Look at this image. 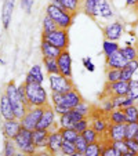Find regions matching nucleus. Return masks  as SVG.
I'll return each mask as SVG.
<instances>
[{
	"label": "nucleus",
	"mask_w": 138,
	"mask_h": 156,
	"mask_svg": "<svg viewBox=\"0 0 138 156\" xmlns=\"http://www.w3.org/2000/svg\"><path fill=\"white\" fill-rule=\"evenodd\" d=\"M4 94L9 97L10 102H11L12 109H14L15 119H18V120H22V118L27 115L29 106H28L27 104L22 101V98H21V95H19V91H18V86L15 84L14 80H11V82H9L6 84V88H4Z\"/></svg>",
	"instance_id": "1"
},
{
	"label": "nucleus",
	"mask_w": 138,
	"mask_h": 156,
	"mask_svg": "<svg viewBox=\"0 0 138 156\" xmlns=\"http://www.w3.org/2000/svg\"><path fill=\"white\" fill-rule=\"evenodd\" d=\"M25 93H27V100L28 106H44L48 104L47 93L44 90V87L40 83H30L27 84L25 83Z\"/></svg>",
	"instance_id": "2"
},
{
	"label": "nucleus",
	"mask_w": 138,
	"mask_h": 156,
	"mask_svg": "<svg viewBox=\"0 0 138 156\" xmlns=\"http://www.w3.org/2000/svg\"><path fill=\"white\" fill-rule=\"evenodd\" d=\"M46 14L50 18H53V21L58 25L59 29H69L73 24V20L76 15L71 14L66 10H62L59 7H57L55 4L48 3L47 7H46Z\"/></svg>",
	"instance_id": "3"
},
{
	"label": "nucleus",
	"mask_w": 138,
	"mask_h": 156,
	"mask_svg": "<svg viewBox=\"0 0 138 156\" xmlns=\"http://www.w3.org/2000/svg\"><path fill=\"white\" fill-rule=\"evenodd\" d=\"M14 142H15V145H17L18 151L27 153L28 156L37 152V148L35 147L33 140H32V130H28V129L22 127L21 131L17 134V137L14 138Z\"/></svg>",
	"instance_id": "4"
},
{
	"label": "nucleus",
	"mask_w": 138,
	"mask_h": 156,
	"mask_svg": "<svg viewBox=\"0 0 138 156\" xmlns=\"http://www.w3.org/2000/svg\"><path fill=\"white\" fill-rule=\"evenodd\" d=\"M48 83H50V88L53 93L66 94L68 91L75 88V83L72 80V77H65L61 73L48 75Z\"/></svg>",
	"instance_id": "5"
},
{
	"label": "nucleus",
	"mask_w": 138,
	"mask_h": 156,
	"mask_svg": "<svg viewBox=\"0 0 138 156\" xmlns=\"http://www.w3.org/2000/svg\"><path fill=\"white\" fill-rule=\"evenodd\" d=\"M41 40L48 41L50 44L58 47L59 50H68L69 33H68V29H57L50 33H41Z\"/></svg>",
	"instance_id": "6"
},
{
	"label": "nucleus",
	"mask_w": 138,
	"mask_h": 156,
	"mask_svg": "<svg viewBox=\"0 0 138 156\" xmlns=\"http://www.w3.org/2000/svg\"><path fill=\"white\" fill-rule=\"evenodd\" d=\"M55 111H54V106L47 104L44 105V111H43V115L40 118V122H39L37 130H48V131H55V130L59 129V126L55 123Z\"/></svg>",
	"instance_id": "7"
},
{
	"label": "nucleus",
	"mask_w": 138,
	"mask_h": 156,
	"mask_svg": "<svg viewBox=\"0 0 138 156\" xmlns=\"http://www.w3.org/2000/svg\"><path fill=\"white\" fill-rule=\"evenodd\" d=\"M130 83L124 80H118L115 83H105L101 97H123L129 94Z\"/></svg>",
	"instance_id": "8"
},
{
	"label": "nucleus",
	"mask_w": 138,
	"mask_h": 156,
	"mask_svg": "<svg viewBox=\"0 0 138 156\" xmlns=\"http://www.w3.org/2000/svg\"><path fill=\"white\" fill-rule=\"evenodd\" d=\"M43 111H44V106H32V108H29L27 115L21 120L22 127L28 130H32V131L36 130L39 122H40L41 115H43Z\"/></svg>",
	"instance_id": "9"
},
{
	"label": "nucleus",
	"mask_w": 138,
	"mask_h": 156,
	"mask_svg": "<svg viewBox=\"0 0 138 156\" xmlns=\"http://www.w3.org/2000/svg\"><path fill=\"white\" fill-rule=\"evenodd\" d=\"M101 138L109 140V141H123L126 140V124H112L109 123V127Z\"/></svg>",
	"instance_id": "10"
},
{
	"label": "nucleus",
	"mask_w": 138,
	"mask_h": 156,
	"mask_svg": "<svg viewBox=\"0 0 138 156\" xmlns=\"http://www.w3.org/2000/svg\"><path fill=\"white\" fill-rule=\"evenodd\" d=\"M123 30H124L123 24L119 22V21H115V22H111V24H108L106 27H104L102 33L106 40L118 41L119 39L122 37V35H123Z\"/></svg>",
	"instance_id": "11"
},
{
	"label": "nucleus",
	"mask_w": 138,
	"mask_h": 156,
	"mask_svg": "<svg viewBox=\"0 0 138 156\" xmlns=\"http://www.w3.org/2000/svg\"><path fill=\"white\" fill-rule=\"evenodd\" d=\"M58 62V71L62 76L72 77V57L68 50H62L59 57L57 58Z\"/></svg>",
	"instance_id": "12"
},
{
	"label": "nucleus",
	"mask_w": 138,
	"mask_h": 156,
	"mask_svg": "<svg viewBox=\"0 0 138 156\" xmlns=\"http://www.w3.org/2000/svg\"><path fill=\"white\" fill-rule=\"evenodd\" d=\"M21 129H22V124H21V120H18V119L4 120L2 123V133H3L4 138L14 140L18 133L21 131Z\"/></svg>",
	"instance_id": "13"
},
{
	"label": "nucleus",
	"mask_w": 138,
	"mask_h": 156,
	"mask_svg": "<svg viewBox=\"0 0 138 156\" xmlns=\"http://www.w3.org/2000/svg\"><path fill=\"white\" fill-rule=\"evenodd\" d=\"M83 118H84V116H83L82 113L77 112L76 109H71L68 113L59 116L58 126H59V129H73L75 123H76L77 120H80V119H83Z\"/></svg>",
	"instance_id": "14"
},
{
	"label": "nucleus",
	"mask_w": 138,
	"mask_h": 156,
	"mask_svg": "<svg viewBox=\"0 0 138 156\" xmlns=\"http://www.w3.org/2000/svg\"><path fill=\"white\" fill-rule=\"evenodd\" d=\"M62 142H64V138H62L59 130L51 131L50 136H48V144H47V148H46V149H47L48 152H51L53 155L58 156L59 152H61Z\"/></svg>",
	"instance_id": "15"
},
{
	"label": "nucleus",
	"mask_w": 138,
	"mask_h": 156,
	"mask_svg": "<svg viewBox=\"0 0 138 156\" xmlns=\"http://www.w3.org/2000/svg\"><path fill=\"white\" fill-rule=\"evenodd\" d=\"M48 136H50V131L48 130H33L32 131V140L35 147L37 148V151H43L47 148L48 144Z\"/></svg>",
	"instance_id": "16"
},
{
	"label": "nucleus",
	"mask_w": 138,
	"mask_h": 156,
	"mask_svg": "<svg viewBox=\"0 0 138 156\" xmlns=\"http://www.w3.org/2000/svg\"><path fill=\"white\" fill-rule=\"evenodd\" d=\"M105 58H106V69L111 68V69H120L122 71L129 62L126 59V57L120 53V50L109 57H105Z\"/></svg>",
	"instance_id": "17"
},
{
	"label": "nucleus",
	"mask_w": 138,
	"mask_h": 156,
	"mask_svg": "<svg viewBox=\"0 0 138 156\" xmlns=\"http://www.w3.org/2000/svg\"><path fill=\"white\" fill-rule=\"evenodd\" d=\"M83 101V97L79 91H77V88H73L71 91H68L66 94H64V102L61 105L66 106L69 109H75L80 102Z\"/></svg>",
	"instance_id": "18"
},
{
	"label": "nucleus",
	"mask_w": 138,
	"mask_h": 156,
	"mask_svg": "<svg viewBox=\"0 0 138 156\" xmlns=\"http://www.w3.org/2000/svg\"><path fill=\"white\" fill-rule=\"evenodd\" d=\"M0 115L4 120H12L15 119V115H14V109H12V105L10 102L9 97L6 94H2L0 97Z\"/></svg>",
	"instance_id": "19"
},
{
	"label": "nucleus",
	"mask_w": 138,
	"mask_h": 156,
	"mask_svg": "<svg viewBox=\"0 0 138 156\" xmlns=\"http://www.w3.org/2000/svg\"><path fill=\"white\" fill-rule=\"evenodd\" d=\"M14 2H9V0H4L3 7H2V24H3L4 29H9L10 22H11L12 18V11H14Z\"/></svg>",
	"instance_id": "20"
},
{
	"label": "nucleus",
	"mask_w": 138,
	"mask_h": 156,
	"mask_svg": "<svg viewBox=\"0 0 138 156\" xmlns=\"http://www.w3.org/2000/svg\"><path fill=\"white\" fill-rule=\"evenodd\" d=\"M138 71V59H133V61H129L127 65L120 71V80H124V82H130V80L134 79V73Z\"/></svg>",
	"instance_id": "21"
},
{
	"label": "nucleus",
	"mask_w": 138,
	"mask_h": 156,
	"mask_svg": "<svg viewBox=\"0 0 138 156\" xmlns=\"http://www.w3.org/2000/svg\"><path fill=\"white\" fill-rule=\"evenodd\" d=\"M40 50H41V55H43L44 58H58L61 51H62V50H59L58 47L50 44L46 40H41Z\"/></svg>",
	"instance_id": "22"
},
{
	"label": "nucleus",
	"mask_w": 138,
	"mask_h": 156,
	"mask_svg": "<svg viewBox=\"0 0 138 156\" xmlns=\"http://www.w3.org/2000/svg\"><path fill=\"white\" fill-rule=\"evenodd\" d=\"M97 14L98 17H102L105 20H109L115 15L111 4L108 3V0H97Z\"/></svg>",
	"instance_id": "23"
},
{
	"label": "nucleus",
	"mask_w": 138,
	"mask_h": 156,
	"mask_svg": "<svg viewBox=\"0 0 138 156\" xmlns=\"http://www.w3.org/2000/svg\"><path fill=\"white\" fill-rule=\"evenodd\" d=\"M108 120H109V123H112V124H126L127 119H126L124 109H122V108L113 109L108 115Z\"/></svg>",
	"instance_id": "24"
},
{
	"label": "nucleus",
	"mask_w": 138,
	"mask_h": 156,
	"mask_svg": "<svg viewBox=\"0 0 138 156\" xmlns=\"http://www.w3.org/2000/svg\"><path fill=\"white\" fill-rule=\"evenodd\" d=\"M82 11H84V14L90 18H97V0H83Z\"/></svg>",
	"instance_id": "25"
},
{
	"label": "nucleus",
	"mask_w": 138,
	"mask_h": 156,
	"mask_svg": "<svg viewBox=\"0 0 138 156\" xmlns=\"http://www.w3.org/2000/svg\"><path fill=\"white\" fill-rule=\"evenodd\" d=\"M61 3L64 7L73 15H77V12L82 11V4L83 0H61Z\"/></svg>",
	"instance_id": "26"
},
{
	"label": "nucleus",
	"mask_w": 138,
	"mask_h": 156,
	"mask_svg": "<svg viewBox=\"0 0 138 156\" xmlns=\"http://www.w3.org/2000/svg\"><path fill=\"white\" fill-rule=\"evenodd\" d=\"M102 151H104V142L100 140L98 142L88 144L87 149H86V152L83 155L84 156H101L102 155Z\"/></svg>",
	"instance_id": "27"
},
{
	"label": "nucleus",
	"mask_w": 138,
	"mask_h": 156,
	"mask_svg": "<svg viewBox=\"0 0 138 156\" xmlns=\"http://www.w3.org/2000/svg\"><path fill=\"white\" fill-rule=\"evenodd\" d=\"M120 50V46H119L118 41H112V40H104L102 43V53L105 57H109L112 55V54L118 53V51Z\"/></svg>",
	"instance_id": "28"
},
{
	"label": "nucleus",
	"mask_w": 138,
	"mask_h": 156,
	"mask_svg": "<svg viewBox=\"0 0 138 156\" xmlns=\"http://www.w3.org/2000/svg\"><path fill=\"white\" fill-rule=\"evenodd\" d=\"M120 53L126 57L127 61L138 59V47H137V46L127 44V46H124V47H120Z\"/></svg>",
	"instance_id": "29"
},
{
	"label": "nucleus",
	"mask_w": 138,
	"mask_h": 156,
	"mask_svg": "<svg viewBox=\"0 0 138 156\" xmlns=\"http://www.w3.org/2000/svg\"><path fill=\"white\" fill-rule=\"evenodd\" d=\"M101 141L104 142V151H102V155L101 156H122L123 153L119 152L116 148L112 145V141L105 138H101Z\"/></svg>",
	"instance_id": "30"
},
{
	"label": "nucleus",
	"mask_w": 138,
	"mask_h": 156,
	"mask_svg": "<svg viewBox=\"0 0 138 156\" xmlns=\"http://www.w3.org/2000/svg\"><path fill=\"white\" fill-rule=\"evenodd\" d=\"M43 64H44V68H46V72H47L48 75L59 73L57 58H44L43 57Z\"/></svg>",
	"instance_id": "31"
},
{
	"label": "nucleus",
	"mask_w": 138,
	"mask_h": 156,
	"mask_svg": "<svg viewBox=\"0 0 138 156\" xmlns=\"http://www.w3.org/2000/svg\"><path fill=\"white\" fill-rule=\"evenodd\" d=\"M124 113H126V119L127 123H138V105L129 106V108H124Z\"/></svg>",
	"instance_id": "32"
},
{
	"label": "nucleus",
	"mask_w": 138,
	"mask_h": 156,
	"mask_svg": "<svg viewBox=\"0 0 138 156\" xmlns=\"http://www.w3.org/2000/svg\"><path fill=\"white\" fill-rule=\"evenodd\" d=\"M18 152V148L15 145L14 140L10 138H4V144H3V156H12L14 153Z\"/></svg>",
	"instance_id": "33"
},
{
	"label": "nucleus",
	"mask_w": 138,
	"mask_h": 156,
	"mask_svg": "<svg viewBox=\"0 0 138 156\" xmlns=\"http://www.w3.org/2000/svg\"><path fill=\"white\" fill-rule=\"evenodd\" d=\"M82 136L84 137V140L88 142V144H93V142H98L101 140V136L95 131L93 127H88L84 133H82Z\"/></svg>",
	"instance_id": "34"
},
{
	"label": "nucleus",
	"mask_w": 138,
	"mask_h": 156,
	"mask_svg": "<svg viewBox=\"0 0 138 156\" xmlns=\"http://www.w3.org/2000/svg\"><path fill=\"white\" fill-rule=\"evenodd\" d=\"M28 73L33 77L35 83H40V84H41V83L44 82V75H43V71H41L40 65H33L32 68L29 69V72H28Z\"/></svg>",
	"instance_id": "35"
},
{
	"label": "nucleus",
	"mask_w": 138,
	"mask_h": 156,
	"mask_svg": "<svg viewBox=\"0 0 138 156\" xmlns=\"http://www.w3.org/2000/svg\"><path fill=\"white\" fill-rule=\"evenodd\" d=\"M75 152H76V145H75V142L64 140L59 155H62V156H71V155H73ZM59 155H58V156H59Z\"/></svg>",
	"instance_id": "36"
},
{
	"label": "nucleus",
	"mask_w": 138,
	"mask_h": 156,
	"mask_svg": "<svg viewBox=\"0 0 138 156\" xmlns=\"http://www.w3.org/2000/svg\"><path fill=\"white\" fill-rule=\"evenodd\" d=\"M57 29H59V28L53 21V18H50L47 14L44 15V18H43V33H50V32H54V30H57Z\"/></svg>",
	"instance_id": "37"
},
{
	"label": "nucleus",
	"mask_w": 138,
	"mask_h": 156,
	"mask_svg": "<svg viewBox=\"0 0 138 156\" xmlns=\"http://www.w3.org/2000/svg\"><path fill=\"white\" fill-rule=\"evenodd\" d=\"M58 130H59V133H61L62 138L66 140V141L75 142L77 137L80 136V134H79V133H77L75 129H58Z\"/></svg>",
	"instance_id": "38"
},
{
	"label": "nucleus",
	"mask_w": 138,
	"mask_h": 156,
	"mask_svg": "<svg viewBox=\"0 0 138 156\" xmlns=\"http://www.w3.org/2000/svg\"><path fill=\"white\" fill-rule=\"evenodd\" d=\"M75 109H76V111H77L79 113H82V115L84 116V118H88V116L91 115V112H93V106H91L90 104L86 102L84 100H83L82 102H80Z\"/></svg>",
	"instance_id": "39"
},
{
	"label": "nucleus",
	"mask_w": 138,
	"mask_h": 156,
	"mask_svg": "<svg viewBox=\"0 0 138 156\" xmlns=\"http://www.w3.org/2000/svg\"><path fill=\"white\" fill-rule=\"evenodd\" d=\"M88 127H90V119H88V118H83V119H80V120H77L76 123H75L73 129L76 130L79 134H82V133H84Z\"/></svg>",
	"instance_id": "40"
},
{
	"label": "nucleus",
	"mask_w": 138,
	"mask_h": 156,
	"mask_svg": "<svg viewBox=\"0 0 138 156\" xmlns=\"http://www.w3.org/2000/svg\"><path fill=\"white\" fill-rule=\"evenodd\" d=\"M138 134V123H126V140H134Z\"/></svg>",
	"instance_id": "41"
},
{
	"label": "nucleus",
	"mask_w": 138,
	"mask_h": 156,
	"mask_svg": "<svg viewBox=\"0 0 138 156\" xmlns=\"http://www.w3.org/2000/svg\"><path fill=\"white\" fill-rule=\"evenodd\" d=\"M129 83H130V88H129L127 97L134 100V101H138V80L133 79V80H130Z\"/></svg>",
	"instance_id": "42"
},
{
	"label": "nucleus",
	"mask_w": 138,
	"mask_h": 156,
	"mask_svg": "<svg viewBox=\"0 0 138 156\" xmlns=\"http://www.w3.org/2000/svg\"><path fill=\"white\" fill-rule=\"evenodd\" d=\"M120 80V69H106V82L108 83H115Z\"/></svg>",
	"instance_id": "43"
},
{
	"label": "nucleus",
	"mask_w": 138,
	"mask_h": 156,
	"mask_svg": "<svg viewBox=\"0 0 138 156\" xmlns=\"http://www.w3.org/2000/svg\"><path fill=\"white\" fill-rule=\"evenodd\" d=\"M75 145H76V152H79V153H84L86 152V149H87V147H88V142L84 140V137L80 134L79 137L76 138V141H75Z\"/></svg>",
	"instance_id": "44"
},
{
	"label": "nucleus",
	"mask_w": 138,
	"mask_h": 156,
	"mask_svg": "<svg viewBox=\"0 0 138 156\" xmlns=\"http://www.w3.org/2000/svg\"><path fill=\"white\" fill-rule=\"evenodd\" d=\"M33 3H35V0H21V9L27 11V14H30L33 9Z\"/></svg>",
	"instance_id": "45"
},
{
	"label": "nucleus",
	"mask_w": 138,
	"mask_h": 156,
	"mask_svg": "<svg viewBox=\"0 0 138 156\" xmlns=\"http://www.w3.org/2000/svg\"><path fill=\"white\" fill-rule=\"evenodd\" d=\"M112 145H113V147L116 148L119 152H122V153H126L127 151H129L127 144H126V140H123V141H113V142H112Z\"/></svg>",
	"instance_id": "46"
},
{
	"label": "nucleus",
	"mask_w": 138,
	"mask_h": 156,
	"mask_svg": "<svg viewBox=\"0 0 138 156\" xmlns=\"http://www.w3.org/2000/svg\"><path fill=\"white\" fill-rule=\"evenodd\" d=\"M62 102H64V94L51 91V104L53 105H61Z\"/></svg>",
	"instance_id": "47"
},
{
	"label": "nucleus",
	"mask_w": 138,
	"mask_h": 156,
	"mask_svg": "<svg viewBox=\"0 0 138 156\" xmlns=\"http://www.w3.org/2000/svg\"><path fill=\"white\" fill-rule=\"evenodd\" d=\"M53 106H54V111H55V113L58 116H62L71 111L69 108H66V106H64V105H53Z\"/></svg>",
	"instance_id": "48"
},
{
	"label": "nucleus",
	"mask_w": 138,
	"mask_h": 156,
	"mask_svg": "<svg viewBox=\"0 0 138 156\" xmlns=\"http://www.w3.org/2000/svg\"><path fill=\"white\" fill-rule=\"evenodd\" d=\"M126 144H127L129 151H131V152H134L138 155V144L135 142V140H126Z\"/></svg>",
	"instance_id": "49"
},
{
	"label": "nucleus",
	"mask_w": 138,
	"mask_h": 156,
	"mask_svg": "<svg viewBox=\"0 0 138 156\" xmlns=\"http://www.w3.org/2000/svg\"><path fill=\"white\" fill-rule=\"evenodd\" d=\"M83 65H84V68L87 69L88 72H94L95 66H94V64H93V61H91V58H83Z\"/></svg>",
	"instance_id": "50"
},
{
	"label": "nucleus",
	"mask_w": 138,
	"mask_h": 156,
	"mask_svg": "<svg viewBox=\"0 0 138 156\" xmlns=\"http://www.w3.org/2000/svg\"><path fill=\"white\" fill-rule=\"evenodd\" d=\"M126 6L130 7V9H137L138 0H126Z\"/></svg>",
	"instance_id": "51"
},
{
	"label": "nucleus",
	"mask_w": 138,
	"mask_h": 156,
	"mask_svg": "<svg viewBox=\"0 0 138 156\" xmlns=\"http://www.w3.org/2000/svg\"><path fill=\"white\" fill-rule=\"evenodd\" d=\"M39 153H40V156H55V155H53L51 152H48L47 149H43V151H37Z\"/></svg>",
	"instance_id": "52"
},
{
	"label": "nucleus",
	"mask_w": 138,
	"mask_h": 156,
	"mask_svg": "<svg viewBox=\"0 0 138 156\" xmlns=\"http://www.w3.org/2000/svg\"><path fill=\"white\" fill-rule=\"evenodd\" d=\"M122 156H138L137 153H134V152H131V151H127L126 153H123Z\"/></svg>",
	"instance_id": "53"
},
{
	"label": "nucleus",
	"mask_w": 138,
	"mask_h": 156,
	"mask_svg": "<svg viewBox=\"0 0 138 156\" xmlns=\"http://www.w3.org/2000/svg\"><path fill=\"white\" fill-rule=\"evenodd\" d=\"M12 156H28V155H27V153H24V152H21V151H18V152L14 153Z\"/></svg>",
	"instance_id": "54"
},
{
	"label": "nucleus",
	"mask_w": 138,
	"mask_h": 156,
	"mask_svg": "<svg viewBox=\"0 0 138 156\" xmlns=\"http://www.w3.org/2000/svg\"><path fill=\"white\" fill-rule=\"evenodd\" d=\"M71 156H84V155H83V153H79V152H75L73 155H71Z\"/></svg>",
	"instance_id": "55"
},
{
	"label": "nucleus",
	"mask_w": 138,
	"mask_h": 156,
	"mask_svg": "<svg viewBox=\"0 0 138 156\" xmlns=\"http://www.w3.org/2000/svg\"><path fill=\"white\" fill-rule=\"evenodd\" d=\"M29 156H40V153L36 152V153H33V155H29Z\"/></svg>",
	"instance_id": "56"
},
{
	"label": "nucleus",
	"mask_w": 138,
	"mask_h": 156,
	"mask_svg": "<svg viewBox=\"0 0 138 156\" xmlns=\"http://www.w3.org/2000/svg\"><path fill=\"white\" fill-rule=\"evenodd\" d=\"M134 140H135V142H137V144H138V134H137V136L134 137Z\"/></svg>",
	"instance_id": "57"
},
{
	"label": "nucleus",
	"mask_w": 138,
	"mask_h": 156,
	"mask_svg": "<svg viewBox=\"0 0 138 156\" xmlns=\"http://www.w3.org/2000/svg\"><path fill=\"white\" fill-rule=\"evenodd\" d=\"M9 2H14V3H15V0H9Z\"/></svg>",
	"instance_id": "58"
},
{
	"label": "nucleus",
	"mask_w": 138,
	"mask_h": 156,
	"mask_svg": "<svg viewBox=\"0 0 138 156\" xmlns=\"http://www.w3.org/2000/svg\"><path fill=\"white\" fill-rule=\"evenodd\" d=\"M135 10H138V6H137V9H135Z\"/></svg>",
	"instance_id": "59"
},
{
	"label": "nucleus",
	"mask_w": 138,
	"mask_h": 156,
	"mask_svg": "<svg viewBox=\"0 0 138 156\" xmlns=\"http://www.w3.org/2000/svg\"><path fill=\"white\" fill-rule=\"evenodd\" d=\"M137 47H138V43H137Z\"/></svg>",
	"instance_id": "60"
}]
</instances>
